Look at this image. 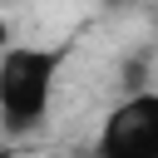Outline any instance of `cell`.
<instances>
[{
    "mask_svg": "<svg viewBox=\"0 0 158 158\" xmlns=\"http://www.w3.org/2000/svg\"><path fill=\"white\" fill-rule=\"evenodd\" d=\"M0 158H10V148H0Z\"/></svg>",
    "mask_w": 158,
    "mask_h": 158,
    "instance_id": "obj_6",
    "label": "cell"
},
{
    "mask_svg": "<svg viewBox=\"0 0 158 158\" xmlns=\"http://www.w3.org/2000/svg\"><path fill=\"white\" fill-rule=\"evenodd\" d=\"M94 158H158V94L153 89L128 94L104 118Z\"/></svg>",
    "mask_w": 158,
    "mask_h": 158,
    "instance_id": "obj_2",
    "label": "cell"
},
{
    "mask_svg": "<svg viewBox=\"0 0 158 158\" xmlns=\"http://www.w3.org/2000/svg\"><path fill=\"white\" fill-rule=\"evenodd\" d=\"M5 49H10V25L0 20V54H5Z\"/></svg>",
    "mask_w": 158,
    "mask_h": 158,
    "instance_id": "obj_4",
    "label": "cell"
},
{
    "mask_svg": "<svg viewBox=\"0 0 158 158\" xmlns=\"http://www.w3.org/2000/svg\"><path fill=\"white\" fill-rule=\"evenodd\" d=\"M64 49H5L0 54V128L25 138L44 123Z\"/></svg>",
    "mask_w": 158,
    "mask_h": 158,
    "instance_id": "obj_1",
    "label": "cell"
},
{
    "mask_svg": "<svg viewBox=\"0 0 158 158\" xmlns=\"http://www.w3.org/2000/svg\"><path fill=\"white\" fill-rule=\"evenodd\" d=\"M143 69H148V59H143V54L123 64V84H128V94H138V89H143Z\"/></svg>",
    "mask_w": 158,
    "mask_h": 158,
    "instance_id": "obj_3",
    "label": "cell"
},
{
    "mask_svg": "<svg viewBox=\"0 0 158 158\" xmlns=\"http://www.w3.org/2000/svg\"><path fill=\"white\" fill-rule=\"evenodd\" d=\"M64 158H89V153H64Z\"/></svg>",
    "mask_w": 158,
    "mask_h": 158,
    "instance_id": "obj_5",
    "label": "cell"
}]
</instances>
